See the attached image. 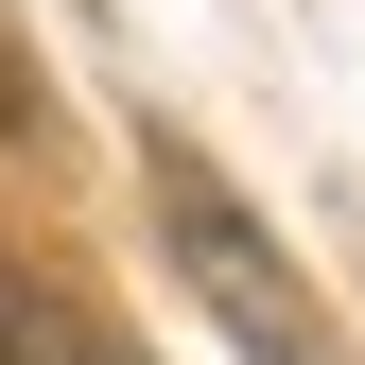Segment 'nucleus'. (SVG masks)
I'll return each mask as SVG.
<instances>
[{"label":"nucleus","mask_w":365,"mask_h":365,"mask_svg":"<svg viewBox=\"0 0 365 365\" xmlns=\"http://www.w3.org/2000/svg\"><path fill=\"white\" fill-rule=\"evenodd\" d=\"M0 365H105V331H87L70 296H35V279H0Z\"/></svg>","instance_id":"obj_2"},{"label":"nucleus","mask_w":365,"mask_h":365,"mask_svg":"<svg viewBox=\"0 0 365 365\" xmlns=\"http://www.w3.org/2000/svg\"><path fill=\"white\" fill-rule=\"evenodd\" d=\"M140 192H157V244H174V279H192L226 331H244V365H348V348H331V313L296 296V261L244 226V192H226L192 140H157V157H140Z\"/></svg>","instance_id":"obj_1"}]
</instances>
